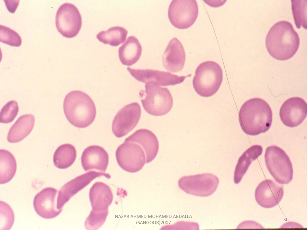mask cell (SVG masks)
Returning <instances> with one entry per match:
<instances>
[{
	"label": "cell",
	"mask_w": 307,
	"mask_h": 230,
	"mask_svg": "<svg viewBox=\"0 0 307 230\" xmlns=\"http://www.w3.org/2000/svg\"><path fill=\"white\" fill-rule=\"evenodd\" d=\"M307 113V105L299 97L290 98L282 105L279 116L283 123L290 127H296L302 123Z\"/></svg>",
	"instance_id": "15"
},
{
	"label": "cell",
	"mask_w": 307,
	"mask_h": 230,
	"mask_svg": "<svg viewBox=\"0 0 307 230\" xmlns=\"http://www.w3.org/2000/svg\"><path fill=\"white\" fill-rule=\"evenodd\" d=\"M76 157L75 147L70 144H64L59 146L56 150L53 155V163L58 168L65 169L73 164Z\"/></svg>",
	"instance_id": "23"
},
{
	"label": "cell",
	"mask_w": 307,
	"mask_h": 230,
	"mask_svg": "<svg viewBox=\"0 0 307 230\" xmlns=\"http://www.w3.org/2000/svg\"><path fill=\"white\" fill-rule=\"evenodd\" d=\"M127 34L128 31L124 28L115 26L106 31L100 32L96 37L99 41L105 44L117 46L125 42Z\"/></svg>",
	"instance_id": "25"
},
{
	"label": "cell",
	"mask_w": 307,
	"mask_h": 230,
	"mask_svg": "<svg viewBox=\"0 0 307 230\" xmlns=\"http://www.w3.org/2000/svg\"><path fill=\"white\" fill-rule=\"evenodd\" d=\"M18 111L19 107L17 102L14 100L8 102L1 110V123L6 124L12 122L17 116Z\"/></svg>",
	"instance_id": "29"
},
{
	"label": "cell",
	"mask_w": 307,
	"mask_h": 230,
	"mask_svg": "<svg viewBox=\"0 0 307 230\" xmlns=\"http://www.w3.org/2000/svg\"><path fill=\"white\" fill-rule=\"evenodd\" d=\"M300 39L291 23L282 20L274 24L266 37L265 44L270 55L281 60H288L296 53Z\"/></svg>",
	"instance_id": "1"
},
{
	"label": "cell",
	"mask_w": 307,
	"mask_h": 230,
	"mask_svg": "<svg viewBox=\"0 0 307 230\" xmlns=\"http://www.w3.org/2000/svg\"><path fill=\"white\" fill-rule=\"evenodd\" d=\"M0 41L14 47H19L22 44L19 35L15 31L8 27L0 25Z\"/></svg>",
	"instance_id": "27"
},
{
	"label": "cell",
	"mask_w": 307,
	"mask_h": 230,
	"mask_svg": "<svg viewBox=\"0 0 307 230\" xmlns=\"http://www.w3.org/2000/svg\"><path fill=\"white\" fill-rule=\"evenodd\" d=\"M131 75L137 81L146 83L152 82L162 86L174 85L183 82L191 75L179 76L168 72L151 69H136L127 67Z\"/></svg>",
	"instance_id": "14"
},
{
	"label": "cell",
	"mask_w": 307,
	"mask_h": 230,
	"mask_svg": "<svg viewBox=\"0 0 307 230\" xmlns=\"http://www.w3.org/2000/svg\"><path fill=\"white\" fill-rule=\"evenodd\" d=\"M63 109L68 121L79 128L89 126L94 121L96 114L93 100L86 93L80 90H73L66 95Z\"/></svg>",
	"instance_id": "3"
},
{
	"label": "cell",
	"mask_w": 307,
	"mask_h": 230,
	"mask_svg": "<svg viewBox=\"0 0 307 230\" xmlns=\"http://www.w3.org/2000/svg\"><path fill=\"white\" fill-rule=\"evenodd\" d=\"M264 158L268 170L278 183L288 184L292 180V165L288 155L282 149L276 146L268 147Z\"/></svg>",
	"instance_id": "7"
},
{
	"label": "cell",
	"mask_w": 307,
	"mask_h": 230,
	"mask_svg": "<svg viewBox=\"0 0 307 230\" xmlns=\"http://www.w3.org/2000/svg\"><path fill=\"white\" fill-rule=\"evenodd\" d=\"M58 192L53 188L48 187L43 189L35 196L33 205L37 214L45 219H49L58 216L62 210L56 208L55 199Z\"/></svg>",
	"instance_id": "17"
},
{
	"label": "cell",
	"mask_w": 307,
	"mask_h": 230,
	"mask_svg": "<svg viewBox=\"0 0 307 230\" xmlns=\"http://www.w3.org/2000/svg\"><path fill=\"white\" fill-rule=\"evenodd\" d=\"M81 161L85 171L96 170L105 172L109 164V155L102 147L96 145L90 146L84 150Z\"/></svg>",
	"instance_id": "19"
},
{
	"label": "cell",
	"mask_w": 307,
	"mask_h": 230,
	"mask_svg": "<svg viewBox=\"0 0 307 230\" xmlns=\"http://www.w3.org/2000/svg\"><path fill=\"white\" fill-rule=\"evenodd\" d=\"M102 176L108 179L111 177L108 173L91 171L79 176L67 183L58 192L57 209L62 210L63 207L72 197L88 185L94 179Z\"/></svg>",
	"instance_id": "13"
},
{
	"label": "cell",
	"mask_w": 307,
	"mask_h": 230,
	"mask_svg": "<svg viewBox=\"0 0 307 230\" xmlns=\"http://www.w3.org/2000/svg\"><path fill=\"white\" fill-rule=\"evenodd\" d=\"M16 163L13 155L8 151L0 150V184L10 181L15 175Z\"/></svg>",
	"instance_id": "24"
},
{
	"label": "cell",
	"mask_w": 307,
	"mask_h": 230,
	"mask_svg": "<svg viewBox=\"0 0 307 230\" xmlns=\"http://www.w3.org/2000/svg\"><path fill=\"white\" fill-rule=\"evenodd\" d=\"M142 53V47L138 39L130 36L118 49L120 60L123 65L130 66L139 59Z\"/></svg>",
	"instance_id": "21"
},
{
	"label": "cell",
	"mask_w": 307,
	"mask_h": 230,
	"mask_svg": "<svg viewBox=\"0 0 307 230\" xmlns=\"http://www.w3.org/2000/svg\"><path fill=\"white\" fill-rule=\"evenodd\" d=\"M198 6L194 0H173L169 5L168 16L174 27L185 29L192 26L198 17Z\"/></svg>",
	"instance_id": "10"
},
{
	"label": "cell",
	"mask_w": 307,
	"mask_h": 230,
	"mask_svg": "<svg viewBox=\"0 0 307 230\" xmlns=\"http://www.w3.org/2000/svg\"><path fill=\"white\" fill-rule=\"evenodd\" d=\"M115 155L119 166L130 172H138L145 163H148L144 146L139 142L128 137L118 147Z\"/></svg>",
	"instance_id": "6"
},
{
	"label": "cell",
	"mask_w": 307,
	"mask_h": 230,
	"mask_svg": "<svg viewBox=\"0 0 307 230\" xmlns=\"http://www.w3.org/2000/svg\"><path fill=\"white\" fill-rule=\"evenodd\" d=\"M222 79L223 72L219 65L213 61H206L197 68L193 79V85L199 95L209 97L218 91Z\"/></svg>",
	"instance_id": "5"
},
{
	"label": "cell",
	"mask_w": 307,
	"mask_h": 230,
	"mask_svg": "<svg viewBox=\"0 0 307 230\" xmlns=\"http://www.w3.org/2000/svg\"><path fill=\"white\" fill-rule=\"evenodd\" d=\"M279 183L274 180L266 179L259 184L255 192V199L258 205L270 208L279 203L283 197L284 190L282 185Z\"/></svg>",
	"instance_id": "16"
},
{
	"label": "cell",
	"mask_w": 307,
	"mask_h": 230,
	"mask_svg": "<svg viewBox=\"0 0 307 230\" xmlns=\"http://www.w3.org/2000/svg\"><path fill=\"white\" fill-rule=\"evenodd\" d=\"M241 127L246 134L254 136L267 131L272 121V112L262 99L255 98L245 102L239 113Z\"/></svg>",
	"instance_id": "2"
},
{
	"label": "cell",
	"mask_w": 307,
	"mask_h": 230,
	"mask_svg": "<svg viewBox=\"0 0 307 230\" xmlns=\"http://www.w3.org/2000/svg\"><path fill=\"white\" fill-rule=\"evenodd\" d=\"M141 110L136 102L127 104L121 109L113 119L112 131L117 137L126 135L136 126L140 119Z\"/></svg>",
	"instance_id": "12"
},
{
	"label": "cell",
	"mask_w": 307,
	"mask_h": 230,
	"mask_svg": "<svg viewBox=\"0 0 307 230\" xmlns=\"http://www.w3.org/2000/svg\"><path fill=\"white\" fill-rule=\"evenodd\" d=\"M302 0H291V9L295 24L300 29L301 26L306 29V7Z\"/></svg>",
	"instance_id": "26"
},
{
	"label": "cell",
	"mask_w": 307,
	"mask_h": 230,
	"mask_svg": "<svg viewBox=\"0 0 307 230\" xmlns=\"http://www.w3.org/2000/svg\"><path fill=\"white\" fill-rule=\"evenodd\" d=\"M0 230H9L12 226L14 220L13 211L10 206L0 201Z\"/></svg>",
	"instance_id": "28"
},
{
	"label": "cell",
	"mask_w": 307,
	"mask_h": 230,
	"mask_svg": "<svg viewBox=\"0 0 307 230\" xmlns=\"http://www.w3.org/2000/svg\"><path fill=\"white\" fill-rule=\"evenodd\" d=\"M145 88L146 95L141 102L147 113L159 116L165 115L170 111L173 100L167 88L160 87L152 82L146 83Z\"/></svg>",
	"instance_id": "8"
},
{
	"label": "cell",
	"mask_w": 307,
	"mask_h": 230,
	"mask_svg": "<svg viewBox=\"0 0 307 230\" xmlns=\"http://www.w3.org/2000/svg\"><path fill=\"white\" fill-rule=\"evenodd\" d=\"M186 55L181 43L176 37L171 39L165 49L162 63L167 71L176 73L181 70L185 64Z\"/></svg>",
	"instance_id": "18"
},
{
	"label": "cell",
	"mask_w": 307,
	"mask_h": 230,
	"mask_svg": "<svg viewBox=\"0 0 307 230\" xmlns=\"http://www.w3.org/2000/svg\"><path fill=\"white\" fill-rule=\"evenodd\" d=\"M219 182L216 176L206 173L183 176L179 180L178 184L180 189L187 193L206 197L215 191Z\"/></svg>",
	"instance_id": "9"
},
{
	"label": "cell",
	"mask_w": 307,
	"mask_h": 230,
	"mask_svg": "<svg viewBox=\"0 0 307 230\" xmlns=\"http://www.w3.org/2000/svg\"><path fill=\"white\" fill-rule=\"evenodd\" d=\"M34 123V117L31 114H25L19 117L9 131L8 141L16 143L22 140L31 133Z\"/></svg>",
	"instance_id": "20"
},
{
	"label": "cell",
	"mask_w": 307,
	"mask_h": 230,
	"mask_svg": "<svg viewBox=\"0 0 307 230\" xmlns=\"http://www.w3.org/2000/svg\"><path fill=\"white\" fill-rule=\"evenodd\" d=\"M55 25L63 36L71 38L76 36L82 25L81 16L77 8L69 3L62 4L56 13Z\"/></svg>",
	"instance_id": "11"
},
{
	"label": "cell",
	"mask_w": 307,
	"mask_h": 230,
	"mask_svg": "<svg viewBox=\"0 0 307 230\" xmlns=\"http://www.w3.org/2000/svg\"><path fill=\"white\" fill-rule=\"evenodd\" d=\"M263 148L259 145H254L247 149L239 158L234 172V181L237 184L241 180L252 162L262 153Z\"/></svg>",
	"instance_id": "22"
},
{
	"label": "cell",
	"mask_w": 307,
	"mask_h": 230,
	"mask_svg": "<svg viewBox=\"0 0 307 230\" xmlns=\"http://www.w3.org/2000/svg\"><path fill=\"white\" fill-rule=\"evenodd\" d=\"M89 197L92 210L85 225L87 229L97 230L106 220L108 207L113 200V193L108 185L103 182H97L90 189Z\"/></svg>",
	"instance_id": "4"
}]
</instances>
